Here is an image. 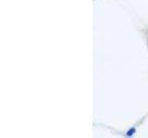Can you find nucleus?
Returning <instances> with one entry per match:
<instances>
[{
    "label": "nucleus",
    "mask_w": 148,
    "mask_h": 138,
    "mask_svg": "<svg viewBox=\"0 0 148 138\" xmlns=\"http://www.w3.org/2000/svg\"><path fill=\"white\" fill-rule=\"evenodd\" d=\"M132 132H135V130H134L133 128H132V129H131V131L128 132V135H129V136H131V133H132Z\"/></svg>",
    "instance_id": "f257e3e1"
}]
</instances>
